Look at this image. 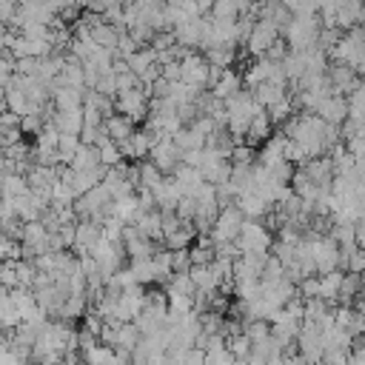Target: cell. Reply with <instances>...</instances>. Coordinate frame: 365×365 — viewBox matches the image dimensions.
<instances>
[{
	"mask_svg": "<svg viewBox=\"0 0 365 365\" xmlns=\"http://www.w3.org/2000/svg\"><path fill=\"white\" fill-rule=\"evenodd\" d=\"M222 103H225V117H228L225 128H228V134L234 137V143H242V140H245V131H248V125H251V120H254L262 108H259V103L254 100V94H251L248 88H242L240 94H234V97H228V100H222Z\"/></svg>",
	"mask_w": 365,
	"mask_h": 365,
	"instance_id": "6da1fadb",
	"label": "cell"
},
{
	"mask_svg": "<svg viewBox=\"0 0 365 365\" xmlns=\"http://www.w3.org/2000/svg\"><path fill=\"white\" fill-rule=\"evenodd\" d=\"M319 29H322L319 14H294L279 34H282L288 51H305V48H314L317 46Z\"/></svg>",
	"mask_w": 365,
	"mask_h": 365,
	"instance_id": "7a4b0ae2",
	"label": "cell"
},
{
	"mask_svg": "<svg viewBox=\"0 0 365 365\" xmlns=\"http://www.w3.org/2000/svg\"><path fill=\"white\" fill-rule=\"evenodd\" d=\"M242 222H245V217L240 214V208L234 202L222 205L217 220H214V225H211V231H208V240L214 242V248L225 245V242H237V237L242 231Z\"/></svg>",
	"mask_w": 365,
	"mask_h": 365,
	"instance_id": "3957f363",
	"label": "cell"
},
{
	"mask_svg": "<svg viewBox=\"0 0 365 365\" xmlns=\"http://www.w3.org/2000/svg\"><path fill=\"white\" fill-rule=\"evenodd\" d=\"M305 237L311 242V259H314L317 274L336 271L339 268V245L328 234H319V231H305Z\"/></svg>",
	"mask_w": 365,
	"mask_h": 365,
	"instance_id": "277c9868",
	"label": "cell"
},
{
	"mask_svg": "<svg viewBox=\"0 0 365 365\" xmlns=\"http://www.w3.org/2000/svg\"><path fill=\"white\" fill-rule=\"evenodd\" d=\"M271 245H274V234L265 222H254V220H245L242 222V231L237 237V248L240 254H271Z\"/></svg>",
	"mask_w": 365,
	"mask_h": 365,
	"instance_id": "5b68a950",
	"label": "cell"
},
{
	"mask_svg": "<svg viewBox=\"0 0 365 365\" xmlns=\"http://www.w3.org/2000/svg\"><path fill=\"white\" fill-rule=\"evenodd\" d=\"M148 108H151V97L148 91L140 86V88H131V91H120L114 97V111L128 117L131 123H145L148 117Z\"/></svg>",
	"mask_w": 365,
	"mask_h": 365,
	"instance_id": "8992f818",
	"label": "cell"
},
{
	"mask_svg": "<svg viewBox=\"0 0 365 365\" xmlns=\"http://www.w3.org/2000/svg\"><path fill=\"white\" fill-rule=\"evenodd\" d=\"M279 37H282V34H279V29H277L274 23H268V20H254L248 37L242 40V48H245V54H251V57H265V54L271 51V46H274Z\"/></svg>",
	"mask_w": 365,
	"mask_h": 365,
	"instance_id": "52a82bcc",
	"label": "cell"
},
{
	"mask_svg": "<svg viewBox=\"0 0 365 365\" xmlns=\"http://www.w3.org/2000/svg\"><path fill=\"white\" fill-rule=\"evenodd\" d=\"M208 74H211V66L205 63V57L200 51H185L180 57V83L208 91Z\"/></svg>",
	"mask_w": 365,
	"mask_h": 365,
	"instance_id": "ba28073f",
	"label": "cell"
},
{
	"mask_svg": "<svg viewBox=\"0 0 365 365\" xmlns=\"http://www.w3.org/2000/svg\"><path fill=\"white\" fill-rule=\"evenodd\" d=\"M245 86H242V71L237 68H211L208 74V91L217 97V100H228L234 94H240Z\"/></svg>",
	"mask_w": 365,
	"mask_h": 365,
	"instance_id": "9c48e42d",
	"label": "cell"
},
{
	"mask_svg": "<svg viewBox=\"0 0 365 365\" xmlns=\"http://www.w3.org/2000/svg\"><path fill=\"white\" fill-rule=\"evenodd\" d=\"M148 160L160 168V174H163V177H168V174H174V168L182 163V151L174 145V140H171V137H163V140H157V143L151 145Z\"/></svg>",
	"mask_w": 365,
	"mask_h": 365,
	"instance_id": "30bf717a",
	"label": "cell"
},
{
	"mask_svg": "<svg viewBox=\"0 0 365 365\" xmlns=\"http://www.w3.org/2000/svg\"><path fill=\"white\" fill-rule=\"evenodd\" d=\"M325 77H328L331 91H334V94H339V97H348V94L359 86L356 71H354L351 66H345V63H331V66H328V71H325Z\"/></svg>",
	"mask_w": 365,
	"mask_h": 365,
	"instance_id": "8fae6325",
	"label": "cell"
},
{
	"mask_svg": "<svg viewBox=\"0 0 365 365\" xmlns=\"http://www.w3.org/2000/svg\"><path fill=\"white\" fill-rule=\"evenodd\" d=\"M314 114H317L322 123L339 128V125L348 120V103H345V97H339V94H328V97H322V100L317 103Z\"/></svg>",
	"mask_w": 365,
	"mask_h": 365,
	"instance_id": "7c38bea8",
	"label": "cell"
},
{
	"mask_svg": "<svg viewBox=\"0 0 365 365\" xmlns=\"http://www.w3.org/2000/svg\"><path fill=\"white\" fill-rule=\"evenodd\" d=\"M100 240H103V222H94V220H77L71 251H77V254H91V248H94Z\"/></svg>",
	"mask_w": 365,
	"mask_h": 365,
	"instance_id": "4fadbf2b",
	"label": "cell"
},
{
	"mask_svg": "<svg viewBox=\"0 0 365 365\" xmlns=\"http://www.w3.org/2000/svg\"><path fill=\"white\" fill-rule=\"evenodd\" d=\"M117 145H120V151H123V160L143 163V160H148L154 140H151V134H148L145 128H140V131H134L128 140H123V143H117Z\"/></svg>",
	"mask_w": 365,
	"mask_h": 365,
	"instance_id": "5bb4252c",
	"label": "cell"
},
{
	"mask_svg": "<svg viewBox=\"0 0 365 365\" xmlns=\"http://www.w3.org/2000/svg\"><path fill=\"white\" fill-rule=\"evenodd\" d=\"M248 91L254 94V100L259 103V108H271L274 103H279V100H285L291 94L285 80H265V83H259V86H254Z\"/></svg>",
	"mask_w": 365,
	"mask_h": 365,
	"instance_id": "9a60e30c",
	"label": "cell"
},
{
	"mask_svg": "<svg viewBox=\"0 0 365 365\" xmlns=\"http://www.w3.org/2000/svg\"><path fill=\"white\" fill-rule=\"evenodd\" d=\"M234 205L240 208V214L245 217V220H254V222H265V217L274 211L259 194H254V191H245V194H240L237 200H234Z\"/></svg>",
	"mask_w": 365,
	"mask_h": 365,
	"instance_id": "2e32d148",
	"label": "cell"
},
{
	"mask_svg": "<svg viewBox=\"0 0 365 365\" xmlns=\"http://www.w3.org/2000/svg\"><path fill=\"white\" fill-rule=\"evenodd\" d=\"M356 26H365V3L362 0H339V6H336V29L348 31V29H356Z\"/></svg>",
	"mask_w": 365,
	"mask_h": 365,
	"instance_id": "e0dca14e",
	"label": "cell"
},
{
	"mask_svg": "<svg viewBox=\"0 0 365 365\" xmlns=\"http://www.w3.org/2000/svg\"><path fill=\"white\" fill-rule=\"evenodd\" d=\"M154 194V205H157V211H174L177 208V202L182 200V191H180V185L174 182V177L168 174V177H163V182L151 191Z\"/></svg>",
	"mask_w": 365,
	"mask_h": 365,
	"instance_id": "ac0fdd59",
	"label": "cell"
},
{
	"mask_svg": "<svg viewBox=\"0 0 365 365\" xmlns=\"http://www.w3.org/2000/svg\"><path fill=\"white\" fill-rule=\"evenodd\" d=\"M51 108L54 111H71V108H83V88H71V86H51Z\"/></svg>",
	"mask_w": 365,
	"mask_h": 365,
	"instance_id": "d6986e66",
	"label": "cell"
},
{
	"mask_svg": "<svg viewBox=\"0 0 365 365\" xmlns=\"http://www.w3.org/2000/svg\"><path fill=\"white\" fill-rule=\"evenodd\" d=\"M60 134H77L80 137V131H83V108H71V111H54L51 108V114L46 117Z\"/></svg>",
	"mask_w": 365,
	"mask_h": 365,
	"instance_id": "ffe728a7",
	"label": "cell"
},
{
	"mask_svg": "<svg viewBox=\"0 0 365 365\" xmlns=\"http://www.w3.org/2000/svg\"><path fill=\"white\" fill-rule=\"evenodd\" d=\"M174 182L180 185V191H182V197H194L200 188H202V174H200V168H194V165H185V163H180L177 168H174Z\"/></svg>",
	"mask_w": 365,
	"mask_h": 365,
	"instance_id": "44dd1931",
	"label": "cell"
},
{
	"mask_svg": "<svg viewBox=\"0 0 365 365\" xmlns=\"http://www.w3.org/2000/svg\"><path fill=\"white\" fill-rule=\"evenodd\" d=\"M271 134H274V123L268 120V114H265V108H262V111L251 120V125H248V131H245V140H242V143L254 148V145H262Z\"/></svg>",
	"mask_w": 365,
	"mask_h": 365,
	"instance_id": "7402d4cb",
	"label": "cell"
},
{
	"mask_svg": "<svg viewBox=\"0 0 365 365\" xmlns=\"http://www.w3.org/2000/svg\"><path fill=\"white\" fill-rule=\"evenodd\" d=\"M26 191H29V180H26V174L3 171V180H0V200H3V202H11V200L23 197Z\"/></svg>",
	"mask_w": 365,
	"mask_h": 365,
	"instance_id": "603a6c76",
	"label": "cell"
},
{
	"mask_svg": "<svg viewBox=\"0 0 365 365\" xmlns=\"http://www.w3.org/2000/svg\"><path fill=\"white\" fill-rule=\"evenodd\" d=\"M103 128H106V134H108V140H114V143H123V140H128L134 131H137V123H131L128 117H123V114H111V117H106L103 120Z\"/></svg>",
	"mask_w": 365,
	"mask_h": 365,
	"instance_id": "cb8c5ba5",
	"label": "cell"
},
{
	"mask_svg": "<svg viewBox=\"0 0 365 365\" xmlns=\"http://www.w3.org/2000/svg\"><path fill=\"white\" fill-rule=\"evenodd\" d=\"M200 54L205 57V63H208L211 68H234V63H237V57H240L237 46H214V48H205V51H200Z\"/></svg>",
	"mask_w": 365,
	"mask_h": 365,
	"instance_id": "d4e9b609",
	"label": "cell"
},
{
	"mask_svg": "<svg viewBox=\"0 0 365 365\" xmlns=\"http://www.w3.org/2000/svg\"><path fill=\"white\" fill-rule=\"evenodd\" d=\"M131 225H134L145 240L163 242V225H160V211H157V208H154V211H143Z\"/></svg>",
	"mask_w": 365,
	"mask_h": 365,
	"instance_id": "484cf974",
	"label": "cell"
},
{
	"mask_svg": "<svg viewBox=\"0 0 365 365\" xmlns=\"http://www.w3.org/2000/svg\"><path fill=\"white\" fill-rule=\"evenodd\" d=\"M197 237H200V234H197V228H194L191 222H182V225H180L177 231H171V234H165V237H163V245H165L168 251H180V248H191Z\"/></svg>",
	"mask_w": 365,
	"mask_h": 365,
	"instance_id": "4316f807",
	"label": "cell"
},
{
	"mask_svg": "<svg viewBox=\"0 0 365 365\" xmlns=\"http://www.w3.org/2000/svg\"><path fill=\"white\" fill-rule=\"evenodd\" d=\"M339 288H342V271H328V274H319V299L336 305L339 302Z\"/></svg>",
	"mask_w": 365,
	"mask_h": 365,
	"instance_id": "83f0119b",
	"label": "cell"
},
{
	"mask_svg": "<svg viewBox=\"0 0 365 365\" xmlns=\"http://www.w3.org/2000/svg\"><path fill=\"white\" fill-rule=\"evenodd\" d=\"M100 165V154H97V145H88V143H80V148L74 151L68 168L74 171H88V168H97Z\"/></svg>",
	"mask_w": 365,
	"mask_h": 365,
	"instance_id": "f1b7e54d",
	"label": "cell"
},
{
	"mask_svg": "<svg viewBox=\"0 0 365 365\" xmlns=\"http://www.w3.org/2000/svg\"><path fill=\"white\" fill-rule=\"evenodd\" d=\"M125 66H128V71H134V74L140 77L143 71H148L151 66H160V63H157L154 48H151V46H143V48H137L131 57H125Z\"/></svg>",
	"mask_w": 365,
	"mask_h": 365,
	"instance_id": "f546056e",
	"label": "cell"
},
{
	"mask_svg": "<svg viewBox=\"0 0 365 365\" xmlns=\"http://www.w3.org/2000/svg\"><path fill=\"white\" fill-rule=\"evenodd\" d=\"M171 140H174V145L180 151H200V148H205V137L197 128H191V125H182Z\"/></svg>",
	"mask_w": 365,
	"mask_h": 365,
	"instance_id": "4dcf8cb0",
	"label": "cell"
},
{
	"mask_svg": "<svg viewBox=\"0 0 365 365\" xmlns=\"http://www.w3.org/2000/svg\"><path fill=\"white\" fill-rule=\"evenodd\" d=\"M160 182H163V174H160V168H157L151 160L137 163V188H143V191H154Z\"/></svg>",
	"mask_w": 365,
	"mask_h": 365,
	"instance_id": "1f68e13d",
	"label": "cell"
},
{
	"mask_svg": "<svg viewBox=\"0 0 365 365\" xmlns=\"http://www.w3.org/2000/svg\"><path fill=\"white\" fill-rule=\"evenodd\" d=\"M131 274L137 277V282L143 285V288H151V285H157V271H154V259L151 257H137V259H131Z\"/></svg>",
	"mask_w": 365,
	"mask_h": 365,
	"instance_id": "d6a6232c",
	"label": "cell"
},
{
	"mask_svg": "<svg viewBox=\"0 0 365 365\" xmlns=\"http://www.w3.org/2000/svg\"><path fill=\"white\" fill-rule=\"evenodd\" d=\"M77 148H80V137L77 134H60L57 137V165H68Z\"/></svg>",
	"mask_w": 365,
	"mask_h": 365,
	"instance_id": "836d02e7",
	"label": "cell"
},
{
	"mask_svg": "<svg viewBox=\"0 0 365 365\" xmlns=\"http://www.w3.org/2000/svg\"><path fill=\"white\" fill-rule=\"evenodd\" d=\"M208 14L214 20H240V0H214Z\"/></svg>",
	"mask_w": 365,
	"mask_h": 365,
	"instance_id": "e575fe53",
	"label": "cell"
},
{
	"mask_svg": "<svg viewBox=\"0 0 365 365\" xmlns=\"http://www.w3.org/2000/svg\"><path fill=\"white\" fill-rule=\"evenodd\" d=\"M97 154H100V165H106V168H111V165L123 163V151H120V145H117L114 140L100 143V145H97Z\"/></svg>",
	"mask_w": 365,
	"mask_h": 365,
	"instance_id": "d590c367",
	"label": "cell"
},
{
	"mask_svg": "<svg viewBox=\"0 0 365 365\" xmlns=\"http://www.w3.org/2000/svg\"><path fill=\"white\" fill-rule=\"evenodd\" d=\"M228 163L231 165H254L257 163V151L251 145H245V143H237L234 151H231V157H228Z\"/></svg>",
	"mask_w": 365,
	"mask_h": 365,
	"instance_id": "8d00e7d4",
	"label": "cell"
},
{
	"mask_svg": "<svg viewBox=\"0 0 365 365\" xmlns=\"http://www.w3.org/2000/svg\"><path fill=\"white\" fill-rule=\"evenodd\" d=\"M0 285L3 288H17V259H6L0 262Z\"/></svg>",
	"mask_w": 365,
	"mask_h": 365,
	"instance_id": "74e56055",
	"label": "cell"
},
{
	"mask_svg": "<svg viewBox=\"0 0 365 365\" xmlns=\"http://www.w3.org/2000/svg\"><path fill=\"white\" fill-rule=\"evenodd\" d=\"M354 242H356L359 251H365V220H359V222L354 225Z\"/></svg>",
	"mask_w": 365,
	"mask_h": 365,
	"instance_id": "f35d334b",
	"label": "cell"
},
{
	"mask_svg": "<svg viewBox=\"0 0 365 365\" xmlns=\"http://www.w3.org/2000/svg\"><path fill=\"white\" fill-rule=\"evenodd\" d=\"M194 6L200 9V14H208V11H211V6H214V0H194Z\"/></svg>",
	"mask_w": 365,
	"mask_h": 365,
	"instance_id": "ab89813d",
	"label": "cell"
},
{
	"mask_svg": "<svg viewBox=\"0 0 365 365\" xmlns=\"http://www.w3.org/2000/svg\"><path fill=\"white\" fill-rule=\"evenodd\" d=\"M40 3H46V6H48V9H51V11H54V14H57V11H60V6H57V0H40Z\"/></svg>",
	"mask_w": 365,
	"mask_h": 365,
	"instance_id": "60d3db41",
	"label": "cell"
},
{
	"mask_svg": "<svg viewBox=\"0 0 365 365\" xmlns=\"http://www.w3.org/2000/svg\"><path fill=\"white\" fill-rule=\"evenodd\" d=\"M6 106V94H3V88H0V108Z\"/></svg>",
	"mask_w": 365,
	"mask_h": 365,
	"instance_id": "b9f144b4",
	"label": "cell"
},
{
	"mask_svg": "<svg viewBox=\"0 0 365 365\" xmlns=\"http://www.w3.org/2000/svg\"><path fill=\"white\" fill-rule=\"evenodd\" d=\"M0 180H3V171H0Z\"/></svg>",
	"mask_w": 365,
	"mask_h": 365,
	"instance_id": "7bdbcfd3",
	"label": "cell"
},
{
	"mask_svg": "<svg viewBox=\"0 0 365 365\" xmlns=\"http://www.w3.org/2000/svg\"><path fill=\"white\" fill-rule=\"evenodd\" d=\"M0 26H3V23H0Z\"/></svg>",
	"mask_w": 365,
	"mask_h": 365,
	"instance_id": "ee69618b",
	"label": "cell"
}]
</instances>
